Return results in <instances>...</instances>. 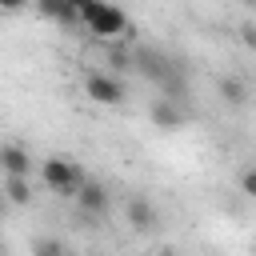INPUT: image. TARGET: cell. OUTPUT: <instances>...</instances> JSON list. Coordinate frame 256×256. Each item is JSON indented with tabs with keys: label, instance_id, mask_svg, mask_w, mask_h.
<instances>
[{
	"label": "cell",
	"instance_id": "cell-1",
	"mask_svg": "<svg viewBox=\"0 0 256 256\" xmlns=\"http://www.w3.org/2000/svg\"><path fill=\"white\" fill-rule=\"evenodd\" d=\"M40 180H44L52 192H60V196H80V188L88 184L84 172H80V164L68 160V156H48V160L40 164Z\"/></svg>",
	"mask_w": 256,
	"mask_h": 256
},
{
	"label": "cell",
	"instance_id": "cell-2",
	"mask_svg": "<svg viewBox=\"0 0 256 256\" xmlns=\"http://www.w3.org/2000/svg\"><path fill=\"white\" fill-rule=\"evenodd\" d=\"M84 24H88V32H92V36H100V40H112V36L132 32L128 16H124L116 4H100L96 12H88V16H84Z\"/></svg>",
	"mask_w": 256,
	"mask_h": 256
},
{
	"label": "cell",
	"instance_id": "cell-3",
	"mask_svg": "<svg viewBox=\"0 0 256 256\" xmlns=\"http://www.w3.org/2000/svg\"><path fill=\"white\" fill-rule=\"evenodd\" d=\"M84 92H88L96 104H120V100H124V84H120L112 72H88V76H84Z\"/></svg>",
	"mask_w": 256,
	"mask_h": 256
},
{
	"label": "cell",
	"instance_id": "cell-4",
	"mask_svg": "<svg viewBox=\"0 0 256 256\" xmlns=\"http://www.w3.org/2000/svg\"><path fill=\"white\" fill-rule=\"evenodd\" d=\"M148 116H152L156 128H180L184 124V108L176 104V96H156L152 108H148Z\"/></svg>",
	"mask_w": 256,
	"mask_h": 256
},
{
	"label": "cell",
	"instance_id": "cell-5",
	"mask_svg": "<svg viewBox=\"0 0 256 256\" xmlns=\"http://www.w3.org/2000/svg\"><path fill=\"white\" fill-rule=\"evenodd\" d=\"M0 168L4 176H32V152L20 144H4L0 148Z\"/></svg>",
	"mask_w": 256,
	"mask_h": 256
},
{
	"label": "cell",
	"instance_id": "cell-6",
	"mask_svg": "<svg viewBox=\"0 0 256 256\" xmlns=\"http://www.w3.org/2000/svg\"><path fill=\"white\" fill-rule=\"evenodd\" d=\"M128 224H132L136 232L156 228V208H152L144 196H128Z\"/></svg>",
	"mask_w": 256,
	"mask_h": 256
},
{
	"label": "cell",
	"instance_id": "cell-7",
	"mask_svg": "<svg viewBox=\"0 0 256 256\" xmlns=\"http://www.w3.org/2000/svg\"><path fill=\"white\" fill-rule=\"evenodd\" d=\"M76 200H80V208H84V212H96V216H100V212L108 208V188H104V184H96V180H88V184L80 188V196H76Z\"/></svg>",
	"mask_w": 256,
	"mask_h": 256
},
{
	"label": "cell",
	"instance_id": "cell-8",
	"mask_svg": "<svg viewBox=\"0 0 256 256\" xmlns=\"http://www.w3.org/2000/svg\"><path fill=\"white\" fill-rule=\"evenodd\" d=\"M4 196H8L12 208L32 204V184H28V176H4Z\"/></svg>",
	"mask_w": 256,
	"mask_h": 256
},
{
	"label": "cell",
	"instance_id": "cell-9",
	"mask_svg": "<svg viewBox=\"0 0 256 256\" xmlns=\"http://www.w3.org/2000/svg\"><path fill=\"white\" fill-rule=\"evenodd\" d=\"M32 4H36L48 20H60V24H76V20H80V12H76L68 0H32Z\"/></svg>",
	"mask_w": 256,
	"mask_h": 256
},
{
	"label": "cell",
	"instance_id": "cell-10",
	"mask_svg": "<svg viewBox=\"0 0 256 256\" xmlns=\"http://www.w3.org/2000/svg\"><path fill=\"white\" fill-rule=\"evenodd\" d=\"M216 92H220V100L232 104V108H240V104L248 100V88H244V80H236V76H220Z\"/></svg>",
	"mask_w": 256,
	"mask_h": 256
},
{
	"label": "cell",
	"instance_id": "cell-11",
	"mask_svg": "<svg viewBox=\"0 0 256 256\" xmlns=\"http://www.w3.org/2000/svg\"><path fill=\"white\" fill-rule=\"evenodd\" d=\"M32 256H68V248L56 236H40V240H32Z\"/></svg>",
	"mask_w": 256,
	"mask_h": 256
},
{
	"label": "cell",
	"instance_id": "cell-12",
	"mask_svg": "<svg viewBox=\"0 0 256 256\" xmlns=\"http://www.w3.org/2000/svg\"><path fill=\"white\" fill-rule=\"evenodd\" d=\"M240 192L256 200V168H244V172H240Z\"/></svg>",
	"mask_w": 256,
	"mask_h": 256
},
{
	"label": "cell",
	"instance_id": "cell-13",
	"mask_svg": "<svg viewBox=\"0 0 256 256\" xmlns=\"http://www.w3.org/2000/svg\"><path fill=\"white\" fill-rule=\"evenodd\" d=\"M68 4H72V8L80 12V20H84L88 12H96V8H100V4H108V0H68Z\"/></svg>",
	"mask_w": 256,
	"mask_h": 256
},
{
	"label": "cell",
	"instance_id": "cell-14",
	"mask_svg": "<svg viewBox=\"0 0 256 256\" xmlns=\"http://www.w3.org/2000/svg\"><path fill=\"white\" fill-rule=\"evenodd\" d=\"M240 40H244V48L256 52V24H244V28H240Z\"/></svg>",
	"mask_w": 256,
	"mask_h": 256
},
{
	"label": "cell",
	"instance_id": "cell-15",
	"mask_svg": "<svg viewBox=\"0 0 256 256\" xmlns=\"http://www.w3.org/2000/svg\"><path fill=\"white\" fill-rule=\"evenodd\" d=\"M24 4H28V0H0V8H4V12H20Z\"/></svg>",
	"mask_w": 256,
	"mask_h": 256
},
{
	"label": "cell",
	"instance_id": "cell-16",
	"mask_svg": "<svg viewBox=\"0 0 256 256\" xmlns=\"http://www.w3.org/2000/svg\"><path fill=\"white\" fill-rule=\"evenodd\" d=\"M156 256H180V252H172V248H160V252H156Z\"/></svg>",
	"mask_w": 256,
	"mask_h": 256
},
{
	"label": "cell",
	"instance_id": "cell-17",
	"mask_svg": "<svg viewBox=\"0 0 256 256\" xmlns=\"http://www.w3.org/2000/svg\"><path fill=\"white\" fill-rule=\"evenodd\" d=\"M252 256H256V240H252Z\"/></svg>",
	"mask_w": 256,
	"mask_h": 256
},
{
	"label": "cell",
	"instance_id": "cell-18",
	"mask_svg": "<svg viewBox=\"0 0 256 256\" xmlns=\"http://www.w3.org/2000/svg\"><path fill=\"white\" fill-rule=\"evenodd\" d=\"M88 256H100V252H88Z\"/></svg>",
	"mask_w": 256,
	"mask_h": 256
}]
</instances>
